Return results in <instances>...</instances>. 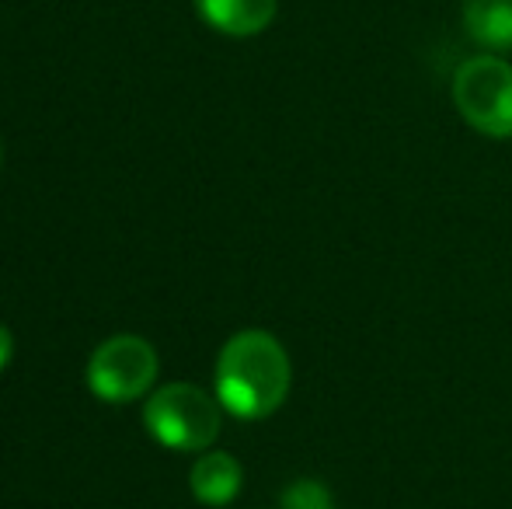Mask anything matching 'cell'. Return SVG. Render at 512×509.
Segmentation results:
<instances>
[{
    "instance_id": "obj_1",
    "label": "cell",
    "mask_w": 512,
    "mask_h": 509,
    "mask_svg": "<svg viewBox=\"0 0 512 509\" xmlns=\"http://www.w3.org/2000/svg\"><path fill=\"white\" fill-rule=\"evenodd\" d=\"M290 394V356L269 332H237L216 356V398L237 419H265Z\"/></svg>"
},
{
    "instance_id": "obj_2",
    "label": "cell",
    "mask_w": 512,
    "mask_h": 509,
    "mask_svg": "<svg viewBox=\"0 0 512 509\" xmlns=\"http://www.w3.org/2000/svg\"><path fill=\"white\" fill-rule=\"evenodd\" d=\"M143 426L168 450H206L220 436V405L196 384H164L143 405Z\"/></svg>"
},
{
    "instance_id": "obj_3",
    "label": "cell",
    "mask_w": 512,
    "mask_h": 509,
    "mask_svg": "<svg viewBox=\"0 0 512 509\" xmlns=\"http://www.w3.org/2000/svg\"><path fill=\"white\" fill-rule=\"evenodd\" d=\"M453 105L464 123L492 140L512 136V67L502 56H471L453 74Z\"/></svg>"
},
{
    "instance_id": "obj_4",
    "label": "cell",
    "mask_w": 512,
    "mask_h": 509,
    "mask_svg": "<svg viewBox=\"0 0 512 509\" xmlns=\"http://www.w3.org/2000/svg\"><path fill=\"white\" fill-rule=\"evenodd\" d=\"M157 381V353L140 335H115L102 342L88 363V387L95 398L126 405L136 401Z\"/></svg>"
},
{
    "instance_id": "obj_5",
    "label": "cell",
    "mask_w": 512,
    "mask_h": 509,
    "mask_svg": "<svg viewBox=\"0 0 512 509\" xmlns=\"http://www.w3.org/2000/svg\"><path fill=\"white\" fill-rule=\"evenodd\" d=\"M196 11L216 32L230 39H248L272 25L279 0H196Z\"/></svg>"
},
{
    "instance_id": "obj_6",
    "label": "cell",
    "mask_w": 512,
    "mask_h": 509,
    "mask_svg": "<svg viewBox=\"0 0 512 509\" xmlns=\"http://www.w3.org/2000/svg\"><path fill=\"white\" fill-rule=\"evenodd\" d=\"M192 492H196L199 503L206 506H227L230 499L241 492V464L230 454L216 450V454H203L192 464Z\"/></svg>"
},
{
    "instance_id": "obj_7",
    "label": "cell",
    "mask_w": 512,
    "mask_h": 509,
    "mask_svg": "<svg viewBox=\"0 0 512 509\" xmlns=\"http://www.w3.org/2000/svg\"><path fill=\"white\" fill-rule=\"evenodd\" d=\"M464 25L478 46L506 53L512 49V0H464Z\"/></svg>"
},
{
    "instance_id": "obj_8",
    "label": "cell",
    "mask_w": 512,
    "mask_h": 509,
    "mask_svg": "<svg viewBox=\"0 0 512 509\" xmlns=\"http://www.w3.org/2000/svg\"><path fill=\"white\" fill-rule=\"evenodd\" d=\"M283 509H335L328 485L314 482V478H300L283 492Z\"/></svg>"
},
{
    "instance_id": "obj_9",
    "label": "cell",
    "mask_w": 512,
    "mask_h": 509,
    "mask_svg": "<svg viewBox=\"0 0 512 509\" xmlns=\"http://www.w3.org/2000/svg\"><path fill=\"white\" fill-rule=\"evenodd\" d=\"M11 356H14V339H11V332H7L4 325H0V374L7 370V363H11Z\"/></svg>"
}]
</instances>
